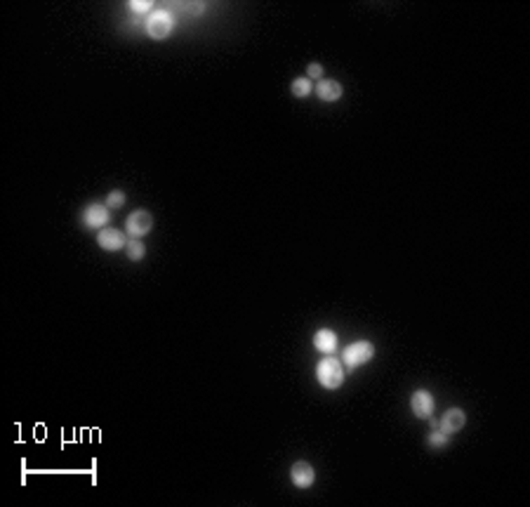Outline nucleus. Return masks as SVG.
<instances>
[{"mask_svg": "<svg viewBox=\"0 0 530 507\" xmlns=\"http://www.w3.org/2000/svg\"><path fill=\"white\" fill-rule=\"evenodd\" d=\"M344 378H346L344 366H342V361L335 359L333 354L325 356L323 361H318V366H316V380H318V385H321V387H325V389H338V387H342V385H344Z\"/></svg>", "mask_w": 530, "mask_h": 507, "instance_id": "nucleus-1", "label": "nucleus"}, {"mask_svg": "<svg viewBox=\"0 0 530 507\" xmlns=\"http://www.w3.org/2000/svg\"><path fill=\"white\" fill-rule=\"evenodd\" d=\"M144 29H146V36L153 38V41H165L175 29V17L170 14L168 10H153V12L146 17Z\"/></svg>", "mask_w": 530, "mask_h": 507, "instance_id": "nucleus-2", "label": "nucleus"}, {"mask_svg": "<svg viewBox=\"0 0 530 507\" xmlns=\"http://www.w3.org/2000/svg\"><path fill=\"white\" fill-rule=\"evenodd\" d=\"M375 356V347L368 340H358V343H351L342 352V361H344L346 368H361Z\"/></svg>", "mask_w": 530, "mask_h": 507, "instance_id": "nucleus-3", "label": "nucleus"}, {"mask_svg": "<svg viewBox=\"0 0 530 507\" xmlns=\"http://www.w3.org/2000/svg\"><path fill=\"white\" fill-rule=\"evenodd\" d=\"M80 219L87 229H104L111 222V211L107 208V203H87L80 213Z\"/></svg>", "mask_w": 530, "mask_h": 507, "instance_id": "nucleus-4", "label": "nucleus"}, {"mask_svg": "<svg viewBox=\"0 0 530 507\" xmlns=\"http://www.w3.org/2000/svg\"><path fill=\"white\" fill-rule=\"evenodd\" d=\"M434 409H436V401L429 389H417V392H412V396H410L412 416L419 418V420H429V418L434 416Z\"/></svg>", "mask_w": 530, "mask_h": 507, "instance_id": "nucleus-5", "label": "nucleus"}, {"mask_svg": "<svg viewBox=\"0 0 530 507\" xmlns=\"http://www.w3.org/2000/svg\"><path fill=\"white\" fill-rule=\"evenodd\" d=\"M151 229H153V215L148 211H135L125 219V231H128L132 239H142V236H146Z\"/></svg>", "mask_w": 530, "mask_h": 507, "instance_id": "nucleus-6", "label": "nucleus"}, {"mask_svg": "<svg viewBox=\"0 0 530 507\" xmlns=\"http://www.w3.org/2000/svg\"><path fill=\"white\" fill-rule=\"evenodd\" d=\"M97 244L107 252H118L128 246V239H125V234L120 229L104 227V229H99V234H97Z\"/></svg>", "mask_w": 530, "mask_h": 507, "instance_id": "nucleus-7", "label": "nucleus"}, {"mask_svg": "<svg viewBox=\"0 0 530 507\" xmlns=\"http://www.w3.org/2000/svg\"><path fill=\"white\" fill-rule=\"evenodd\" d=\"M290 482L295 484L297 488H311L313 482H316V470H313L311 462L297 460L295 465L290 467Z\"/></svg>", "mask_w": 530, "mask_h": 507, "instance_id": "nucleus-8", "label": "nucleus"}, {"mask_svg": "<svg viewBox=\"0 0 530 507\" xmlns=\"http://www.w3.org/2000/svg\"><path fill=\"white\" fill-rule=\"evenodd\" d=\"M465 425H467V413L462 411V409H448V411L443 413V416H441V420H439V429L448 434V437H450V434L462 432Z\"/></svg>", "mask_w": 530, "mask_h": 507, "instance_id": "nucleus-9", "label": "nucleus"}, {"mask_svg": "<svg viewBox=\"0 0 530 507\" xmlns=\"http://www.w3.org/2000/svg\"><path fill=\"white\" fill-rule=\"evenodd\" d=\"M313 92H316L321 102H338V99H342V95H344V87L333 78H321L313 85Z\"/></svg>", "mask_w": 530, "mask_h": 507, "instance_id": "nucleus-10", "label": "nucleus"}, {"mask_svg": "<svg viewBox=\"0 0 530 507\" xmlns=\"http://www.w3.org/2000/svg\"><path fill=\"white\" fill-rule=\"evenodd\" d=\"M313 347H316V349L325 356L335 354V352H338V335H335L330 328L316 330V335H313Z\"/></svg>", "mask_w": 530, "mask_h": 507, "instance_id": "nucleus-11", "label": "nucleus"}, {"mask_svg": "<svg viewBox=\"0 0 530 507\" xmlns=\"http://www.w3.org/2000/svg\"><path fill=\"white\" fill-rule=\"evenodd\" d=\"M290 92L295 97H300V99H305V97H309L313 92V83L307 78V76H300V78H295L290 83Z\"/></svg>", "mask_w": 530, "mask_h": 507, "instance_id": "nucleus-12", "label": "nucleus"}, {"mask_svg": "<svg viewBox=\"0 0 530 507\" xmlns=\"http://www.w3.org/2000/svg\"><path fill=\"white\" fill-rule=\"evenodd\" d=\"M125 252H128V260L130 262H142L146 255V246L142 244L140 239H130L128 246H125Z\"/></svg>", "mask_w": 530, "mask_h": 507, "instance_id": "nucleus-13", "label": "nucleus"}, {"mask_svg": "<svg viewBox=\"0 0 530 507\" xmlns=\"http://www.w3.org/2000/svg\"><path fill=\"white\" fill-rule=\"evenodd\" d=\"M125 201H128V198H125L123 191L115 189V191H109V196H107V201H104V203H107L109 211H118V208L125 206Z\"/></svg>", "mask_w": 530, "mask_h": 507, "instance_id": "nucleus-14", "label": "nucleus"}, {"mask_svg": "<svg viewBox=\"0 0 530 507\" xmlns=\"http://www.w3.org/2000/svg\"><path fill=\"white\" fill-rule=\"evenodd\" d=\"M427 442H429V446H432V449H443V446L448 444V434L441 432V429H434V432L429 434Z\"/></svg>", "mask_w": 530, "mask_h": 507, "instance_id": "nucleus-15", "label": "nucleus"}, {"mask_svg": "<svg viewBox=\"0 0 530 507\" xmlns=\"http://www.w3.org/2000/svg\"><path fill=\"white\" fill-rule=\"evenodd\" d=\"M307 78L309 80H321L323 78V66L318 62H311L307 66Z\"/></svg>", "mask_w": 530, "mask_h": 507, "instance_id": "nucleus-16", "label": "nucleus"}, {"mask_svg": "<svg viewBox=\"0 0 530 507\" xmlns=\"http://www.w3.org/2000/svg\"><path fill=\"white\" fill-rule=\"evenodd\" d=\"M151 8H153V5L148 3V0H132V3H130V10L135 14H144L146 10H151Z\"/></svg>", "mask_w": 530, "mask_h": 507, "instance_id": "nucleus-17", "label": "nucleus"}]
</instances>
